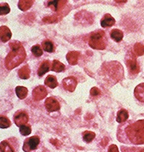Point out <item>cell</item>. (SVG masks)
Instances as JSON below:
<instances>
[{
	"label": "cell",
	"mask_w": 144,
	"mask_h": 152,
	"mask_svg": "<svg viewBox=\"0 0 144 152\" xmlns=\"http://www.w3.org/2000/svg\"><path fill=\"white\" fill-rule=\"evenodd\" d=\"M123 135L118 137L119 141L122 142L123 139H127L124 143L133 145H144V119L137 120L131 124L123 125Z\"/></svg>",
	"instance_id": "1"
},
{
	"label": "cell",
	"mask_w": 144,
	"mask_h": 152,
	"mask_svg": "<svg viewBox=\"0 0 144 152\" xmlns=\"http://www.w3.org/2000/svg\"><path fill=\"white\" fill-rule=\"evenodd\" d=\"M108 152H119V149L116 145H110L108 149Z\"/></svg>",
	"instance_id": "33"
},
{
	"label": "cell",
	"mask_w": 144,
	"mask_h": 152,
	"mask_svg": "<svg viewBox=\"0 0 144 152\" xmlns=\"http://www.w3.org/2000/svg\"><path fill=\"white\" fill-rule=\"evenodd\" d=\"M32 52L34 54V56L37 57V58L42 56L43 54L42 48L40 47V45H35L32 46Z\"/></svg>",
	"instance_id": "27"
},
{
	"label": "cell",
	"mask_w": 144,
	"mask_h": 152,
	"mask_svg": "<svg viewBox=\"0 0 144 152\" xmlns=\"http://www.w3.org/2000/svg\"><path fill=\"white\" fill-rule=\"evenodd\" d=\"M50 62L49 60H46L42 62V64H40V66L38 68V71H37V74L39 77H42L44 75L46 74V72L50 70Z\"/></svg>",
	"instance_id": "15"
},
{
	"label": "cell",
	"mask_w": 144,
	"mask_h": 152,
	"mask_svg": "<svg viewBox=\"0 0 144 152\" xmlns=\"http://www.w3.org/2000/svg\"><path fill=\"white\" fill-rule=\"evenodd\" d=\"M10 12V7L7 4H0V16L7 15Z\"/></svg>",
	"instance_id": "29"
},
{
	"label": "cell",
	"mask_w": 144,
	"mask_h": 152,
	"mask_svg": "<svg viewBox=\"0 0 144 152\" xmlns=\"http://www.w3.org/2000/svg\"><path fill=\"white\" fill-rule=\"evenodd\" d=\"M47 91L45 86H39L36 88L34 89V91L32 92V96L33 98L35 100H40V99L46 98V96H47Z\"/></svg>",
	"instance_id": "11"
},
{
	"label": "cell",
	"mask_w": 144,
	"mask_h": 152,
	"mask_svg": "<svg viewBox=\"0 0 144 152\" xmlns=\"http://www.w3.org/2000/svg\"><path fill=\"white\" fill-rule=\"evenodd\" d=\"M33 2L32 1H20L18 3V7L22 11H26V9L30 8V7L32 6Z\"/></svg>",
	"instance_id": "28"
},
{
	"label": "cell",
	"mask_w": 144,
	"mask_h": 152,
	"mask_svg": "<svg viewBox=\"0 0 144 152\" xmlns=\"http://www.w3.org/2000/svg\"><path fill=\"white\" fill-rule=\"evenodd\" d=\"M134 96L140 102L144 103V83H141L135 87Z\"/></svg>",
	"instance_id": "14"
},
{
	"label": "cell",
	"mask_w": 144,
	"mask_h": 152,
	"mask_svg": "<svg viewBox=\"0 0 144 152\" xmlns=\"http://www.w3.org/2000/svg\"><path fill=\"white\" fill-rule=\"evenodd\" d=\"M129 118V113L126 110H120L116 116V121L120 124H123L124 122H126Z\"/></svg>",
	"instance_id": "17"
},
{
	"label": "cell",
	"mask_w": 144,
	"mask_h": 152,
	"mask_svg": "<svg viewBox=\"0 0 144 152\" xmlns=\"http://www.w3.org/2000/svg\"><path fill=\"white\" fill-rule=\"evenodd\" d=\"M126 64L128 66V69L131 74L137 75L139 72V66L137 63L136 57L134 53H129L128 54L126 59Z\"/></svg>",
	"instance_id": "6"
},
{
	"label": "cell",
	"mask_w": 144,
	"mask_h": 152,
	"mask_svg": "<svg viewBox=\"0 0 144 152\" xmlns=\"http://www.w3.org/2000/svg\"><path fill=\"white\" fill-rule=\"evenodd\" d=\"M45 105H46V110L49 113L59 111L60 110V103L56 99H54L53 97L47 98L46 99V102H45Z\"/></svg>",
	"instance_id": "8"
},
{
	"label": "cell",
	"mask_w": 144,
	"mask_h": 152,
	"mask_svg": "<svg viewBox=\"0 0 144 152\" xmlns=\"http://www.w3.org/2000/svg\"><path fill=\"white\" fill-rule=\"evenodd\" d=\"M109 36L114 41L120 42L123 38V33L122 31H120L119 29H113L109 33Z\"/></svg>",
	"instance_id": "16"
},
{
	"label": "cell",
	"mask_w": 144,
	"mask_h": 152,
	"mask_svg": "<svg viewBox=\"0 0 144 152\" xmlns=\"http://www.w3.org/2000/svg\"><path fill=\"white\" fill-rule=\"evenodd\" d=\"M139 152H144V148L143 149H141L140 151H139Z\"/></svg>",
	"instance_id": "34"
},
{
	"label": "cell",
	"mask_w": 144,
	"mask_h": 152,
	"mask_svg": "<svg viewBox=\"0 0 144 152\" xmlns=\"http://www.w3.org/2000/svg\"><path fill=\"white\" fill-rule=\"evenodd\" d=\"M62 83H63V88L66 91L69 92H73L77 85V81L74 77L70 76V77L64 78Z\"/></svg>",
	"instance_id": "9"
},
{
	"label": "cell",
	"mask_w": 144,
	"mask_h": 152,
	"mask_svg": "<svg viewBox=\"0 0 144 152\" xmlns=\"http://www.w3.org/2000/svg\"><path fill=\"white\" fill-rule=\"evenodd\" d=\"M11 52L6 58L5 65L7 69H12L18 67L24 61L26 58V52H25L23 46L19 42H13L10 44Z\"/></svg>",
	"instance_id": "3"
},
{
	"label": "cell",
	"mask_w": 144,
	"mask_h": 152,
	"mask_svg": "<svg viewBox=\"0 0 144 152\" xmlns=\"http://www.w3.org/2000/svg\"><path fill=\"white\" fill-rule=\"evenodd\" d=\"M96 137V133L93 132L91 131H86L82 133V138L83 141L87 143H90Z\"/></svg>",
	"instance_id": "23"
},
{
	"label": "cell",
	"mask_w": 144,
	"mask_h": 152,
	"mask_svg": "<svg viewBox=\"0 0 144 152\" xmlns=\"http://www.w3.org/2000/svg\"><path fill=\"white\" fill-rule=\"evenodd\" d=\"M100 75L104 78H108L107 82L110 81L111 84H115L116 82L120 81L123 77V69L122 65L118 62H108L102 64Z\"/></svg>",
	"instance_id": "2"
},
{
	"label": "cell",
	"mask_w": 144,
	"mask_h": 152,
	"mask_svg": "<svg viewBox=\"0 0 144 152\" xmlns=\"http://www.w3.org/2000/svg\"><path fill=\"white\" fill-rule=\"evenodd\" d=\"M18 149V142L15 140H5L0 143V152H17Z\"/></svg>",
	"instance_id": "5"
},
{
	"label": "cell",
	"mask_w": 144,
	"mask_h": 152,
	"mask_svg": "<svg viewBox=\"0 0 144 152\" xmlns=\"http://www.w3.org/2000/svg\"><path fill=\"white\" fill-rule=\"evenodd\" d=\"M19 128H20V133L22 136H28L32 132V127L30 125H27V124L22 125Z\"/></svg>",
	"instance_id": "25"
},
{
	"label": "cell",
	"mask_w": 144,
	"mask_h": 152,
	"mask_svg": "<svg viewBox=\"0 0 144 152\" xmlns=\"http://www.w3.org/2000/svg\"><path fill=\"white\" fill-rule=\"evenodd\" d=\"M11 126L10 120L5 116H0V128H7Z\"/></svg>",
	"instance_id": "26"
},
{
	"label": "cell",
	"mask_w": 144,
	"mask_h": 152,
	"mask_svg": "<svg viewBox=\"0 0 144 152\" xmlns=\"http://www.w3.org/2000/svg\"><path fill=\"white\" fill-rule=\"evenodd\" d=\"M12 37V32L7 26H3L0 27V39L3 42H7Z\"/></svg>",
	"instance_id": "13"
},
{
	"label": "cell",
	"mask_w": 144,
	"mask_h": 152,
	"mask_svg": "<svg viewBox=\"0 0 144 152\" xmlns=\"http://www.w3.org/2000/svg\"><path fill=\"white\" fill-rule=\"evenodd\" d=\"M91 96H98L101 94V91H100V90L98 88H96V87H93V88L91 90Z\"/></svg>",
	"instance_id": "32"
},
{
	"label": "cell",
	"mask_w": 144,
	"mask_h": 152,
	"mask_svg": "<svg viewBox=\"0 0 144 152\" xmlns=\"http://www.w3.org/2000/svg\"><path fill=\"white\" fill-rule=\"evenodd\" d=\"M45 84L51 89H54L55 87H57L58 86V81H57L56 77L52 76V75H49L45 81Z\"/></svg>",
	"instance_id": "18"
},
{
	"label": "cell",
	"mask_w": 144,
	"mask_h": 152,
	"mask_svg": "<svg viewBox=\"0 0 144 152\" xmlns=\"http://www.w3.org/2000/svg\"><path fill=\"white\" fill-rule=\"evenodd\" d=\"M89 46L93 50H105L108 44V39L106 32L102 30H96L91 32L87 39Z\"/></svg>",
	"instance_id": "4"
},
{
	"label": "cell",
	"mask_w": 144,
	"mask_h": 152,
	"mask_svg": "<svg viewBox=\"0 0 144 152\" xmlns=\"http://www.w3.org/2000/svg\"><path fill=\"white\" fill-rule=\"evenodd\" d=\"M41 48H42L43 50H45L46 52H48V53H52L55 50V47H54V43L50 41L49 39H46V40L43 41Z\"/></svg>",
	"instance_id": "19"
},
{
	"label": "cell",
	"mask_w": 144,
	"mask_h": 152,
	"mask_svg": "<svg viewBox=\"0 0 144 152\" xmlns=\"http://www.w3.org/2000/svg\"><path fill=\"white\" fill-rule=\"evenodd\" d=\"M15 91H16V94H17V96L19 99H23L27 96L28 90L24 86H17Z\"/></svg>",
	"instance_id": "21"
},
{
	"label": "cell",
	"mask_w": 144,
	"mask_h": 152,
	"mask_svg": "<svg viewBox=\"0 0 144 152\" xmlns=\"http://www.w3.org/2000/svg\"><path fill=\"white\" fill-rule=\"evenodd\" d=\"M115 24V20L113 18L112 16L109 13L104 15V17L101 18V26L103 28H108V27H111Z\"/></svg>",
	"instance_id": "12"
},
{
	"label": "cell",
	"mask_w": 144,
	"mask_h": 152,
	"mask_svg": "<svg viewBox=\"0 0 144 152\" xmlns=\"http://www.w3.org/2000/svg\"><path fill=\"white\" fill-rule=\"evenodd\" d=\"M19 77L22 79H27L30 77V69L27 66H25L20 69L19 71Z\"/></svg>",
	"instance_id": "24"
},
{
	"label": "cell",
	"mask_w": 144,
	"mask_h": 152,
	"mask_svg": "<svg viewBox=\"0 0 144 152\" xmlns=\"http://www.w3.org/2000/svg\"><path fill=\"white\" fill-rule=\"evenodd\" d=\"M65 69V66L64 64H62L61 62L59 60H54L52 62V67H51V70L55 72H63Z\"/></svg>",
	"instance_id": "22"
},
{
	"label": "cell",
	"mask_w": 144,
	"mask_h": 152,
	"mask_svg": "<svg viewBox=\"0 0 144 152\" xmlns=\"http://www.w3.org/2000/svg\"><path fill=\"white\" fill-rule=\"evenodd\" d=\"M61 4V2H59V1H51V2H49L48 3V6L49 7H51V8L53 10L56 11L58 9V6L59 4Z\"/></svg>",
	"instance_id": "31"
},
{
	"label": "cell",
	"mask_w": 144,
	"mask_h": 152,
	"mask_svg": "<svg viewBox=\"0 0 144 152\" xmlns=\"http://www.w3.org/2000/svg\"><path fill=\"white\" fill-rule=\"evenodd\" d=\"M39 144H40V137L37 136H33L32 137L27 138L25 141L22 149L25 152H30L37 148Z\"/></svg>",
	"instance_id": "7"
},
{
	"label": "cell",
	"mask_w": 144,
	"mask_h": 152,
	"mask_svg": "<svg viewBox=\"0 0 144 152\" xmlns=\"http://www.w3.org/2000/svg\"><path fill=\"white\" fill-rule=\"evenodd\" d=\"M134 53H136L138 56L143 55L144 54V46L141 44H136L134 45Z\"/></svg>",
	"instance_id": "30"
},
{
	"label": "cell",
	"mask_w": 144,
	"mask_h": 152,
	"mask_svg": "<svg viewBox=\"0 0 144 152\" xmlns=\"http://www.w3.org/2000/svg\"><path fill=\"white\" fill-rule=\"evenodd\" d=\"M78 56H79V53L76 52V51H71L68 53L66 58H67L68 62L71 65H74L77 63V59H78Z\"/></svg>",
	"instance_id": "20"
},
{
	"label": "cell",
	"mask_w": 144,
	"mask_h": 152,
	"mask_svg": "<svg viewBox=\"0 0 144 152\" xmlns=\"http://www.w3.org/2000/svg\"><path fill=\"white\" fill-rule=\"evenodd\" d=\"M28 120V114L25 111H18L14 115V123L19 127L22 126V125L27 124Z\"/></svg>",
	"instance_id": "10"
}]
</instances>
